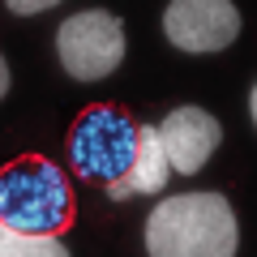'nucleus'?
I'll return each mask as SVG.
<instances>
[{
  "mask_svg": "<svg viewBox=\"0 0 257 257\" xmlns=\"http://www.w3.org/2000/svg\"><path fill=\"white\" fill-rule=\"evenodd\" d=\"M159 146L167 155V167L176 176H197L214 159L223 142V124L206 107H176L163 116V124H155Z\"/></svg>",
  "mask_w": 257,
  "mask_h": 257,
  "instance_id": "obj_6",
  "label": "nucleus"
},
{
  "mask_svg": "<svg viewBox=\"0 0 257 257\" xmlns=\"http://www.w3.org/2000/svg\"><path fill=\"white\" fill-rule=\"evenodd\" d=\"M138 155V124L116 107H90L69 138V159L82 180H120Z\"/></svg>",
  "mask_w": 257,
  "mask_h": 257,
  "instance_id": "obj_4",
  "label": "nucleus"
},
{
  "mask_svg": "<svg viewBox=\"0 0 257 257\" xmlns=\"http://www.w3.org/2000/svg\"><path fill=\"white\" fill-rule=\"evenodd\" d=\"M240 9L231 0H172L163 9V35L176 52L189 56H214L227 52L240 39Z\"/></svg>",
  "mask_w": 257,
  "mask_h": 257,
  "instance_id": "obj_5",
  "label": "nucleus"
},
{
  "mask_svg": "<svg viewBox=\"0 0 257 257\" xmlns=\"http://www.w3.org/2000/svg\"><path fill=\"white\" fill-rule=\"evenodd\" d=\"M0 257H69L60 236H26L0 223Z\"/></svg>",
  "mask_w": 257,
  "mask_h": 257,
  "instance_id": "obj_8",
  "label": "nucleus"
},
{
  "mask_svg": "<svg viewBox=\"0 0 257 257\" xmlns=\"http://www.w3.org/2000/svg\"><path fill=\"white\" fill-rule=\"evenodd\" d=\"M73 219V193L56 163L30 155L0 172V223L26 236H60Z\"/></svg>",
  "mask_w": 257,
  "mask_h": 257,
  "instance_id": "obj_2",
  "label": "nucleus"
},
{
  "mask_svg": "<svg viewBox=\"0 0 257 257\" xmlns=\"http://www.w3.org/2000/svg\"><path fill=\"white\" fill-rule=\"evenodd\" d=\"M9 94V64H5V56H0V99Z\"/></svg>",
  "mask_w": 257,
  "mask_h": 257,
  "instance_id": "obj_10",
  "label": "nucleus"
},
{
  "mask_svg": "<svg viewBox=\"0 0 257 257\" xmlns=\"http://www.w3.org/2000/svg\"><path fill=\"white\" fill-rule=\"evenodd\" d=\"M167 176H172V167H167V155L159 146L155 124H138V155H133V163L120 180L107 184V197L128 202V197H142V193H159L167 184Z\"/></svg>",
  "mask_w": 257,
  "mask_h": 257,
  "instance_id": "obj_7",
  "label": "nucleus"
},
{
  "mask_svg": "<svg viewBox=\"0 0 257 257\" xmlns=\"http://www.w3.org/2000/svg\"><path fill=\"white\" fill-rule=\"evenodd\" d=\"M56 56L73 82H103L124 60V22L107 9H82L56 30Z\"/></svg>",
  "mask_w": 257,
  "mask_h": 257,
  "instance_id": "obj_3",
  "label": "nucleus"
},
{
  "mask_svg": "<svg viewBox=\"0 0 257 257\" xmlns=\"http://www.w3.org/2000/svg\"><path fill=\"white\" fill-rule=\"evenodd\" d=\"M236 248L240 223L223 193H180L146 219L150 257H236Z\"/></svg>",
  "mask_w": 257,
  "mask_h": 257,
  "instance_id": "obj_1",
  "label": "nucleus"
},
{
  "mask_svg": "<svg viewBox=\"0 0 257 257\" xmlns=\"http://www.w3.org/2000/svg\"><path fill=\"white\" fill-rule=\"evenodd\" d=\"M47 9H56V0H9V13H18V18H35Z\"/></svg>",
  "mask_w": 257,
  "mask_h": 257,
  "instance_id": "obj_9",
  "label": "nucleus"
}]
</instances>
